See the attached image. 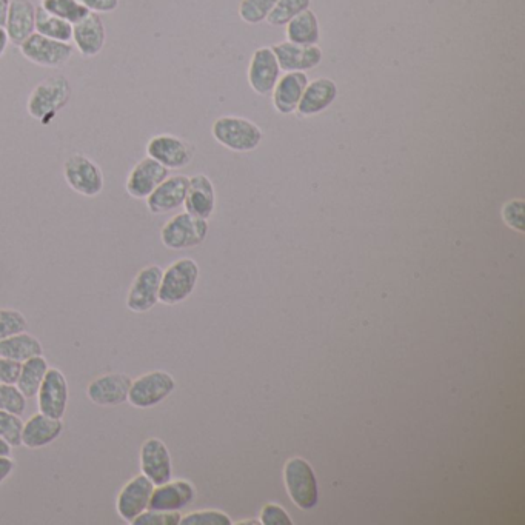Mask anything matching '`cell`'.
<instances>
[{"label":"cell","instance_id":"39","mask_svg":"<svg viewBox=\"0 0 525 525\" xmlns=\"http://www.w3.org/2000/svg\"><path fill=\"white\" fill-rule=\"evenodd\" d=\"M262 525H293L290 515L278 504H265L261 512Z\"/></svg>","mask_w":525,"mask_h":525},{"label":"cell","instance_id":"15","mask_svg":"<svg viewBox=\"0 0 525 525\" xmlns=\"http://www.w3.org/2000/svg\"><path fill=\"white\" fill-rule=\"evenodd\" d=\"M279 77H281V68L273 50L268 47L256 50L248 68L250 87L261 96H267L275 90Z\"/></svg>","mask_w":525,"mask_h":525},{"label":"cell","instance_id":"32","mask_svg":"<svg viewBox=\"0 0 525 525\" xmlns=\"http://www.w3.org/2000/svg\"><path fill=\"white\" fill-rule=\"evenodd\" d=\"M278 0H242L239 5V16L250 25L267 21L268 14L275 8Z\"/></svg>","mask_w":525,"mask_h":525},{"label":"cell","instance_id":"1","mask_svg":"<svg viewBox=\"0 0 525 525\" xmlns=\"http://www.w3.org/2000/svg\"><path fill=\"white\" fill-rule=\"evenodd\" d=\"M70 96L71 85L67 77H48L44 82L37 85L28 97V113H30L31 118L47 125L68 104Z\"/></svg>","mask_w":525,"mask_h":525},{"label":"cell","instance_id":"12","mask_svg":"<svg viewBox=\"0 0 525 525\" xmlns=\"http://www.w3.org/2000/svg\"><path fill=\"white\" fill-rule=\"evenodd\" d=\"M133 379L125 373H107L90 382L87 396L99 407H119L128 402Z\"/></svg>","mask_w":525,"mask_h":525},{"label":"cell","instance_id":"45","mask_svg":"<svg viewBox=\"0 0 525 525\" xmlns=\"http://www.w3.org/2000/svg\"><path fill=\"white\" fill-rule=\"evenodd\" d=\"M11 447L8 442H5L4 439L0 438V456H11Z\"/></svg>","mask_w":525,"mask_h":525},{"label":"cell","instance_id":"5","mask_svg":"<svg viewBox=\"0 0 525 525\" xmlns=\"http://www.w3.org/2000/svg\"><path fill=\"white\" fill-rule=\"evenodd\" d=\"M207 235L208 222L185 211L173 216L162 227L161 241L170 250H187L201 245Z\"/></svg>","mask_w":525,"mask_h":525},{"label":"cell","instance_id":"17","mask_svg":"<svg viewBox=\"0 0 525 525\" xmlns=\"http://www.w3.org/2000/svg\"><path fill=\"white\" fill-rule=\"evenodd\" d=\"M188 184L190 178L187 176H168L162 184L154 188L153 193L148 196L147 201L148 210L153 215H164L170 211L178 210L184 205L185 196H187Z\"/></svg>","mask_w":525,"mask_h":525},{"label":"cell","instance_id":"29","mask_svg":"<svg viewBox=\"0 0 525 525\" xmlns=\"http://www.w3.org/2000/svg\"><path fill=\"white\" fill-rule=\"evenodd\" d=\"M36 33L50 37L54 41L71 42L73 39V25L64 19L53 16L42 7L36 8Z\"/></svg>","mask_w":525,"mask_h":525},{"label":"cell","instance_id":"44","mask_svg":"<svg viewBox=\"0 0 525 525\" xmlns=\"http://www.w3.org/2000/svg\"><path fill=\"white\" fill-rule=\"evenodd\" d=\"M8 41L7 33H5V28H0V57L4 56L5 50H7Z\"/></svg>","mask_w":525,"mask_h":525},{"label":"cell","instance_id":"41","mask_svg":"<svg viewBox=\"0 0 525 525\" xmlns=\"http://www.w3.org/2000/svg\"><path fill=\"white\" fill-rule=\"evenodd\" d=\"M90 13L107 14L118 10L119 0H77Z\"/></svg>","mask_w":525,"mask_h":525},{"label":"cell","instance_id":"18","mask_svg":"<svg viewBox=\"0 0 525 525\" xmlns=\"http://www.w3.org/2000/svg\"><path fill=\"white\" fill-rule=\"evenodd\" d=\"M168 168L151 158L142 159L128 174L127 193L134 199H147L154 188L170 176Z\"/></svg>","mask_w":525,"mask_h":525},{"label":"cell","instance_id":"10","mask_svg":"<svg viewBox=\"0 0 525 525\" xmlns=\"http://www.w3.org/2000/svg\"><path fill=\"white\" fill-rule=\"evenodd\" d=\"M36 396L39 412L50 416V418H64L65 412H67L68 398H70L68 382L64 373L59 368H48L47 375H45Z\"/></svg>","mask_w":525,"mask_h":525},{"label":"cell","instance_id":"20","mask_svg":"<svg viewBox=\"0 0 525 525\" xmlns=\"http://www.w3.org/2000/svg\"><path fill=\"white\" fill-rule=\"evenodd\" d=\"M5 33L8 41L21 47L31 34L36 33V7L31 0H11Z\"/></svg>","mask_w":525,"mask_h":525},{"label":"cell","instance_id":"11","mask_svg":"<svg viewBox=\"0 0 525 525\" xmlns=\"http://www.w3.org/2000/svg\"><path fill=\"white\" fill-rule=\"evenodd\" d=\"M147 154L168 170H181L193 159V148L178 136L158 134L148 142Z\"/></svg>","mask_w":525,"mask_h":525},{"label":"cell","instance_id":"37","mask_svg":"<svg viewBox=\"0 0 525 525\" xmlns=\"http://www.w3.org/2000/svg\"><path fill=\"white\" fill-rule=\"evenodd\" d=\"M181 513L162 512V510H145L131 522V525H178L181 524Z\"/></svg>","mask_w":525,"mask_h":525},{"label":"cell","instance_id":"35","mask_svg":"<svg viewBox=\"0 0 525 525\" xmlns=\"http://www.w3.org/2000/svg\"><path fill=\"white\" fill-rule=\"evenodd\" d=\"M28 321L21 311L0 308V341L27 332Z\"/></svg>","mask_w":525,"mask_h":525},{"label":"cell","instance_id":"46","mask_svg":"<svg viewBox=\"0 0 525 525\" xmlns=\"http://www.w3.org/2000/svg\"><path fill=\"white\" fill-rule=\"evenodd\" d=\"M259 524H261V521H258V519H250V521L236 522V525H259Z\"/></svg>","mask_w":525,"mask_h":525},{"label":"cell","instance_id":"23","mask_svg":"<svg viewBox=\"0 0 525 525\" xmlns=\"http://www.w3.org/2000/svg\"><path fill=\"white\" fill-rule=\"evenodd\" d=\"M185 210L196 218H211L216 208V191L215 185L205 174H196L190 178L188 184L187 196L184 202Z\"/></svg>","mask_w":525,"mask_h":525},{"label":"cell","instance_id":"31","mask_svg":"<svg viewBox=\"0 0 525 525\" xmlns=\"http://www.w3.org/2000/svg\"><path fill=\"white\" fill-rule=\"evenodd\" d=\"M311 0H278L268 14L267 22L273 27H284L302 11L310 8Z\"/></svg>","mask_w":525,"mask_h":525},{"label":"cell","instance_id":"13","mask_svg":"<svg viewBox=\"0 0 525 525\" xmlns=\"http://www.w3.org/2000/svg\"><path fill=\"white\" fill-rule=\"evenodd\" d=\"M154 484L145 475L134 476L122 487L116 499V510L125 522L131 524L141 513L148 510Z\"/></svg>","mask_w":525,"mask_h":525},{"label":"cell","instance_id":"25","mask_svg":"<svg viewBox=\"0 0 525 525\" xmlns=\"http://www.w3.org/2000/svg\"><path fill=\"white\" fill-rule=\"evenodd\" d=\"M336 97H338V85L332 79L321 77V79H316L315 82L307 85L296 111H298L299 116H304V118L316 116V114L327 110L335 102Z\"/></svg>","mask_w":525,"mask_h":525},{"label":"cell","instance_id":"22","mask_svg":"<svg viewBox=\"0 0 525 525\" xmlns=\"http://www.w3.org/2000/svg\"><path fill=\"white\" fill-rule=\"evenodd\" d=\"M105 39H107V33H105V25L99 14L90 13L81 22L73 25L71 41L84 57H94L101 53L104 50Z\"/></svg>","mask_w":525,"mask_h":525},{"label":"cell","instance_id":"34","mask_svg":"<svg viewBox=\"0 0 525 525\" xmlns=\"http://www.w3.org/2000/svg\"><path fill=\"white\" fill-rule=\"evenodd\" d=\"M22 430H24V421L21 416L0 410V438L8 442L11 447H21Z\"/></svg>","mask_w":525,"mask_h":525},{"label":"cell","instance_id":"38","mask_svg":"<svg viewBox=\"0 0 525 525\" xmlns=\"http://www.w3.org/2000/svg\"><path fill=\"white\" fill-rule=\"evenodd\" d=\"M524 210L525 202L522 199H513V201L507 202L502 208V219L513 230L518 231V233H524Z\"/></svg>","mask_w":525,"mask_h":525},{"label":"cell","instance_id":"43","mask_svg":"<svg viewBox=\"0 0 525 525\" xmlns=\"http://www.w3.org/2000/svg\"><path fill=\"white\" fill-rule=\"evenodd\" d=\"M11 0H0V28L5 27Z\"/></svg>","mask_w":525,"mask_h":525},{"label":"cell","instance_id":"14","mask_svg":"<svg viewBox=\"0 0 525 525\" xmlns=\"http://www.w3.org/2000/svg\"><path fill=\"white\" fill-rule=\"evenodd\" d=\"M139 461H141L142 475L147 476L154 485L165 484L173 479L170 450L161 439H147L142 444Z\"/></svg>","mask_w":525,"mask_h":525},{"label":"cell","instance_id":"40","mask_svg":"<svg viewBox=\"0 0 525 525\" xmlns=\"http://www.w3.org/2000/svg\"><path fill=\"white\" fill-rule=\"evenodd\" d=\"M22 362L0 356V384L16 385L21 376Z\"/></svg>","mask_w":525,"mask_h":525},{"label":"cell","instance_id":"42","mask_svg":"<svg viewBox=\"0 0 525 525\" xmlns=\"http://www.w3.org/2000/svg\"><path fill=\"white\" fill-rule=\"evenodd\" d=\"M14 469H16V462L10 456H0V484L10 478Z\"/></svg>","mask_w":525,"mask_h":525},{"label":"cell","instance_id":"26","mask_svg":"<svg viewBox=\"0 0 525 525\" xmlns=\"http://www.w3.org/2000/svg\"><path fill=\"white\" fill-rule=\"evenodd\" d=\"M288 42L298 45H318L321 30L316 14L308 8L287 24Z\"/></svg>","mask_w":525,"mask_h":525},{"label":"cell","instance_id":"27","mask_svg":"<svg viewBox=\"0 0 525 525\" xmlns=\"http://www.w3.org/2000/svg\"><path fill=\"white\" fill-rule=\"evenodd\" d=\"M41 355H44V347H42L41 341L34 338L30 333H17V335L0 341V356L2 358L25 362L34 356Z\"/></svg>","mask_w":525,"mask_h":525},{"label":"cell","instance_id":"3","mask_svg":"<svg viewBox=\"0 0 525 525\" xmlns=\"http://www.w3.org/2000/svg\"><path fill=\"white\" fill-rule=\"evenodd\" d=\"M199 281V265L190 258L173 262L162 273L159 302L165 305H178L193 295Z\"/></svg>","mask_w":525,"mask_h":525},{"label":"cell","instance_id":"9","mask_svg":"<svg viewBox=\"0 0 525 525\" xmlns=\"http://www.w3.org/2000/svg\"><path fill=\"white\" fill-rule=\"evenodd\" d=\"M162 270L159 265H148L134 278L127 295V308L133 313H147L159 302Z\"/></svg>","mask_w":525,"mask_h":525},{"label":"cell","instance_id":"21","mask_svg":"<svg viewBox=\"0 0 525 525\" xmlns=\"http://www.w3.org/2000/svg\"><path fill=\"white\" fill-rule=\"evenodd\" d=\"M62 433H64L62 419L50 418L39 412L25 422L22 430V445L31 450L44 449L61 438Z\"/></svg>","mask_w":525,"mask_h":525},{"label":"cell","instance_id":"4","mask_svg":"<svg viewBox=\"0 0 525 525\" xmlns=\"http://www.w3.org/2000/svg\"><path fill=\"white\" fill-rule=\"evenodd\" d=\"M213 138L225 148L238 153L256 150L264 138L261 128L255 122L236 116H224L211 127Z\"/></svg>","mask_w":525,"mask_h":525},{"label":"cell","instance_id":"19","mask_svg":"<svg viewBox=\"0 0 525 525\" xmlns=\"http://www.w3.org/2000/svg\"><path fill=\"white\" fill-rule=\"evenodd\" d=\"M273 53L278 59L281 71H305L313 70L322 62V50L318 45H298L291 42H282V44L271 47Z\"/></svg>","mask_w":525,"mask_h":525},{"label":"cell","instance_id":"28","mask_svg":"<svg viewBox=\"0 0 525 525\" xmlns=\"http://www.w3.org/2000/svg\"><path fill=\"white\" fill-rule=\"evenodd\" d=\"M48 365L47 359L44 355L34 356V358L28 359V361L22 362L21 376L17 381V388L24 393L25 398L31 399L39 392L42 381H44L45 375H47Z\"/></svg>","mask_w":525,"mask_h":525},{"label":"cell","instance_id":"33","mask_svg":"<svg viewBox=\"0 0 525 525\" xmlns=\"http://www.w3.org/2000/svg\"><path fill=\"white\" fill-rule=\"evenodd\" d=\"M0 410L19 416L27 412V398L17 385L0 384Z\"/></svg>","mask_w":525,"mask_h":525},{"label":"cell","instance_id":"8","mask_svg":"<svg viewBox=\"0 0 525 525\" xmlns=\"http://www.w3.org/2000/svg\"><path fill=\"white\" fill-rule=\"evenodd\" d=\"M22 56L34 65L47 68H59L70 61L74 47L71 42L54 41L50 37L33 33L21 45Z\"/></svg>","mask_w":525,"mask_h":525},{"label":"cell","instance_id":"36","mask_svg":"<svg viewBox=\"0 0 525 525\" xmlns=\"http://www.w3.org/2000/svg\"><path fill=\"white\" fill-rule=\"evenodd\" d=\"M182 525H231L230 516L221 510H201V512L188 513L182 516Z\"/></svg>","mask_w":525,"mask_h":525},{"label":"cell","instance_id":"2","mask_svg":"<svg viewBox=\"0 0 525 525\" xmlns=\"http://www.w3.org/2000/svg\"><path fill=\"white\" fill-rule=\"evenodd\" d=\"M284 481L288 496L298 509H315L319 502V485L310 462L291 458L284 467Z\"/></svg>","mask_w":525,"mask_h":525},{"label":"cell","instance_id":"6","mask_svg":"<svg viewBox=\"0 0 525 525\" xmlns=\"http://www.w3.org/2000/svg\"><path fill=\"white\" fill-rule=\"evenodd\" d=\"M64 178L71 190L85 198H96L104 190L101 168L85 154H71L64 164Z\"/></svg>","mask_w":525,"mask_h":525},{"label":"cell","instance_id":"24","mask_svg":"<svg viewBox=\"0 0 525 525\" xmlns=\"http://www.w3.org/2000/svg\"><path fill=\"white\" fill-rule=\"evenodd\" d=\"M308 84H310L308 76L302 71H291L279 77L278 84L273 90V104L276 110L285 116L295 113Z\"/></svg>","mask_w":525,"mask_h":525},{"label":"cell","instance_id":"7","mask_svg":"<svg viewBox=\"0 0 525 525\" xmlns=\"http://www.w3.org/2000/svg\"><path fill=\"white\" fill-rule=\"evenodd\" d=\"M176 390V381L170 373L162 370L145 373L141 378L134 379L128 393V402L133 407L153 408L164 402Z\"/></svg>","mask_w":525,"mask_h":525},{"label":"cell","instance_id":"30","mask_svg":"<svg viewBox=\"0 0 525 525\" xmlns=\"http://www.w3.org/2000/svg\"><path fill=\"white\" fill-rule=\"evenodd\" d=\"M41 7L71 25L81 22L84 17L90 14V11L84 5L79 4L77 0H42Z\"/></svg>","mask_w":525,"mask_h":525},{"label":"cell","instance_id":"16","mask_svg":"<svg viewBox=\"0 0 525 525\" xmlns=\"http://www.w3.org/2000/svg\"><path fill=\"white\" fill-rule=\"evenodd\" d=\"M196 498V489L190 481L185 479H170L165 484L154 485L151 493L150 510H162V512H179L187 507Z\"/></svg>","mask_w":525,"mask_h":525}]
</instances>
